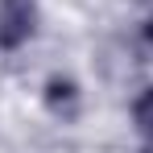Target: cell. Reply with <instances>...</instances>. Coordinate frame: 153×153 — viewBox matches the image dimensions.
<instances>
[{
    "instance_id": "1",
    "label": "cell",
    "mask_w": 153,
    "mask_h": 153,
    "mask_svg": "<svg viewBox=\"0 0 153 153\" xmlns=\"http://www.w3.org/2000/svg\"><path fill=\"white\" fill-rule=\"evenodd\" d=\"M42 21L37 0H0V54H17L33 42Z\"/></svg>"
},
{
    "instance_id": "3",
    "label": "cell",
    "mask_w": 153,
    "mask_h": 153,
    "mask_svg": "<svg viewBox=\"0 0 153 153\" xmlns=\"http://www.w3.org/2000/svg\"><path fill=\"white\" fill-rule=\"evenodd\" d=\"M132 124H137V132L153 145V87H145V91L132 100Z\"/></svg>"
},
{
    "instance_id": "4",
    "label": "cell",
    "mask_w": 153,
    "mask_h": 153,
    "mask_svg": "<svg viewBox=\"0 0 153 153\" xmlns=\"http://www.w3.org/2000/svg\"><path fill=\"white\" fill-rule=\"evenodd\" d=\"M132 46H137V54H141L145 62H153V13L132 29Z\"/></svg>"
},
{
    "instance_id": "5",
    "label": "cell",
    "mask_w": 153,
    "mask_h": 153,
    "mask_svg": "<svg viewBox=\"0 0 153 153\" xmlns=\"http://www.w3.org/2000/svg\"><path fill=\"white\" fill-rule=\"evenodd\" d=\"M137 4H149V0H137Z\"/></svg>"
},
{
    "instance_id": "2",
    "label": "cell",
    "mask_w": 153,
    "mask_h": 153,
    "mask_svg": "<svg viewBox=\"0 0 153 153\" xmlns=\"http://www.w3.org/2000/svg\"><path fill=\"white\" fill-rule=\"evenodd\" d=\"M42 103L54 120H75L79 108H83V91L71 75H50L46 87H42Z\"/></svg>"
}]
</instances>
